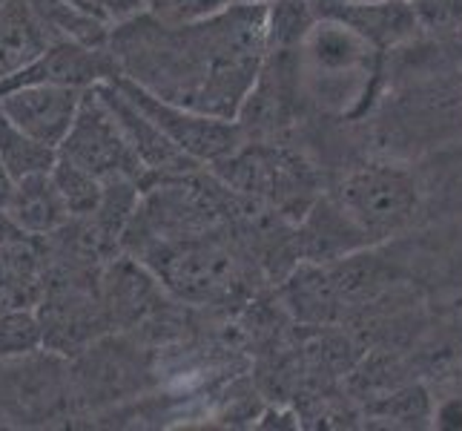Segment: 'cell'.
Here are the masks:
<instances>
[{"mask_svg": "<svg viewBox=\"0 0 462 431\" xmlns=\"http://www.w3.org/2000/svg\"><path fill=\"white\" fill-rule=\"evenodd\" d=\"M4 4H6V0H0V6H4Z\"/></svg>", "mask_w": 462, "mask_h": 431, "instance_id": "cell-23", "label": "cell"}, {"mask_svg": "<svg viewBox=\"0 0 462 431\" xmlns=\"http://www.w3.org/2000/svg\"><path fill=\"white\" fill-rule=\"evenodd\" d=\"M43 345V323L29 305L0 311V360L26 357Z\"/></svg>", "mask_w": 462, "mask_h": 431, "instance_id": "cell-16", "label": "cell"}, {"mask_svg": "<svg viewBox=\"0 0 462 431\" xmlns=\"http://www.w3.org/2000/svg\"><path fill=\"white\" fill-rule=\"evenodd\" d=\"M58 158V150L29 138L21 126H14L0 109V162H4L12 182H21L26 175L50 173Z\"/></svg>", "mask_w": 462, "mask_h": 431, "instance_id": "cell-13", "label": "cell"}, {"mask_svg": "<svg viewBox=\"0 0 462 431\" xmlns=\"http://www.w3.org/2000/svg\"><path fill=\"white\" fill-rule=\"evenodd\" d=\"M58 155L69 158L78 167L92 173L104 184L109 182H135L144 179V164L133 150L121 121L101 98L98 89H87L78 116L69 126L67 138L60 141Z\"/></svg>", "mask_w": 462, "mask_h": 431, "instance_id": "cell-3", "label": "cell"}, {"mask_svg": "<svg viewBox=\"0 0 462 431\" xmlns=\"http://www.w3.org/2000/svg\"><path fill=\"white\" fill-rule=\"evenodd\" d=\"M52 41L60 38L52 35L26 0H6L0 6V84L35 61Z\"/></svg>", "mask_w": 462, "mask_h": 431, "instance_id": "cell-12", "label": "cell"}, {"mask_svg": "<svg viewBox=\"0 0 462 431\" xmlns=\"http://www.w3.org/2000/svg\"><path fill=\"white\" fill-rule=\"evenodd\" d=\"M84 92L60 84H14L0 89V109L29 138L58 150L78 116Z\"/></svg>", "mask_w": 462, "mask_h": 431, "instance_id": "cell-7", "label": "cell"}, {"mask_svg": "<svg viewBox=\"0 0 462 431\" xmlns=\"http://www.w3.org/2000/svg\"><path fill=\"white\" fill-rule=\"evenodd\" d=\"M12 187H14L12 175L6 173L4 162H0V213L6 211V204H9V199H12Z\"/></svg>", "mask_w": 462, "mask_h": 431, "instance_id": "cell-21", "label": "cell"}, {"mask_svg": "<svg viewBox=\"0 0 462 431\" xmlns=\"http://www.w3.org/2000/svg\"><path fill=\"white\" fill-rule=\"evenodd\" d=\"M337 201L374 239L402 230L420 207V184L413 173L396 164H365L345 175Z\"/></svg>", "mask_w": 462, "mask_h": 431, "instance_id": "cell-4", "label": "cell"}, {"mask_svg": "<svg viewBox=\"0 0 462 431\" xmlns=\"http://www.w3.org/2000/svg\"><path fill=\"white\" fill-rule=\"evenodd\" d=\"M434 423H437V428H462V400L459 397H451V400L437 406Z\"/></svg>", "mask_w": 462, "mask_h": 431, "instance_id": "cell-20", "label": "cell"}, {"mask_svg": "<svg viewBox=\"0 0 462 431\" xmlns=\"http://www.w3.org/2000/svg\"><path fill=\"white\" fill-rule=\"evenodd\" d=\"M301 216L305 219L296 230V248L305 262L322 265L347 259L350 253L371 245V236L345 213V207L337 199H319Z\"/></svg>", "mask_w": 462, "mask_h": 431, "instance_id": "cell-9", "label": "cell"}, {"mask_svg": "<svg viewBox=\"0 0 462 431\" xmlns=\"http://www.w3.org/2000/svg\"><path fill=\"white\" fill-rule=\"evenodd\" d=\"M109 50L124 78L162 101L236 121L270 55L267 4L238 0L189 23L144 12L109 32Z\"/></svg>", "mask_w": 462, "mask_h": 431, "instance_id": "cell-1", "label": "cell"}, {"mask_svg": "<svg viewBox=\"0 0 462 431\" xmlns=\"http://www.w3.org/2000/svg\"><path fill=\"white\" fill-rule=\"evenodd\" d=\"M328 4H337V6H362V4H376V0H328Z\"/></svg>", "mask_w": 462, "mask_h": 431, "instance_id": "cell-22", "label": "cell"}, {"mask_svg": "<svg viewBox=\"0 0 462 431\" xmlns=\"http://www.w3.org/2000/svg\"><path fill=\"white\" fill-rule=\"evenodd\" d=\"M288 308L301 319H328L337 308V285L319 262H308L288 279Z\"/></svg>", "mask_w": 462, "mask_h": 431, "instance_id": "cell-14", "label": "cell"}, {"mask_svg": "<svg viewBox=\"0 0 462 431\" xmlns=\"http://www.w3.org/2000/svg\"><path fill=\"white\" fill-rule=\"evenodd\" d=\"M322 6L325 9L319 14H328V18L347 23L365 41L374 43L379 52L411 41L420 32L411 0H376V4H362V6H337L322 0Z\"/></svg>", "mask_w": 462, "mask_h": 431, "instance_id": "cell-10", "label": "cell"}, {"mask_svg": "<svg viewBox=\"0 0 462 431\" xmlns=\"http://www.w3.org/2000/svg\"><path fill=\"white\" fill-rule=\"evenodd\" d=\"M113 84L175 144V147L184 150L189 158H196L199 164L225 162V158H230L245 144V130L238 121L193 113V109H184L179 104L162 101L158 95L133 84L130 78H124V75H116Z\"/></svg>", "mask_w": 462, "mask_h": 431, "instance_id": "cell-5", "label": "cell"}, {"mask_svg": "<svg viewBox=\"0 0 462 431\" xmlns=\"http://www.w3.org/2000/svg\"><path fill=\"white\" fill-rule=\"evenodd\" d=\"M4 213L26 236H52L72 221L50 173L26 175V179L14 182Z\"/></svg>", "mask_w": 462, "mask_h": 431, "instance_id": "cell-11", "label": "cell"}, {"mask_svg": "<svg viewBox=\"0 0 462 431\" xmlns=\"http://www.w3.org/2000/svg\"><path fill=\"white\" fill-rule=\"evenodd\" d=\"M238 0H147V14L164 23H189L210 18Z\"/></svg>", "mask_w": 462, "mask_h": 431, "instance_id": "cell-17", "label": "cell"}, {"mask_svg": "<svg viewBox=\"0 0 462 431\" xmlns=\"http://www.w3.org/2000/svg\"><path fill=\"white\" fill-rule=\"evenodd\" d=\"M301 75L319 104L337 113H350V107L365 101L371 92L379 50L365 41L347 23L316 14V21L299 41Z\"/></svg>", "mask_w": 462, "mask_h": 431, "instance_id": "cell-2", "label": "cell"}, {"mask_svg": "<svg viewBox=\"0 0 462 431\" xmlns=\"http://www.w3.org/2000/svg\"><path fill=\"white\" fill-rule=\"evenodd\" d=\"M155 274L189 302H216L238 285L233 253L210 239H175L150 250Z\"/></svg>", "mask_w": 462, "mask_h": 431, "instance_id": "cell-6", "label": "cell"}, {"mask_svg": "<svg viewBox=\"0 0 462 431\" xmlns=\"http://www.w3.org/2000/svg\"><path fill=\"white\" fill-rule=\"evenodd\" d=\"M420 32L448 35L462 29V0H411Z\"/></svg>", "mask_w": 462, "mask_h": 431, "instance_id": "cell-18", "label": "cell"}, {"mask_svg": "<svg viewBox=\"0 0 462 431\" xmlns=\"http://www.w3.org/2000/svg\"><path fill=\"white\" fill-rule=\"evenodd\" d=\"M67 4L95 21H101L109 29H116L147 12V0H67Z\"/></svg>", "mask_w": 462, "mask_h": 431, "instance_id": "cell-19", "label": "cell"}, {"mask_svg": "<svg viewBox=\"0 0 462 431\" xmlns=\"http://www.w3.org/2000/svg\"><path fill=\"white\" fill-rule=\"evenodd\" d=\"M50 175H52V182H55L58 193H60L63 204H67V211H69L72 219L92 216L101 207L106 184L101 179H95V175L87 173L84 167H78L75 162H69V158L58 155Z\"/></svg>", "mask_w": 462, "mask_h": 431, "instance_id": "cell-15", "label": "cell"}, {"mask_svg": "<svg viewBox=\"0 0 462 431\" xmlns=\"http://www.w3.org/2000/svg\"><path fill=\"white\" fill-rule=\"evenodd\" d=\"M116 75H121L118 61L113 50L106 46H89L81 41L60 38L52 41L46 50L26 63L23 70L9 75L4 87L14 84H60V87H75V89H92L104 81H113Z\"/></svg>", "mask_w": 462, "mask_h": 431, "instance_id": "cell-8", "label": "cell"}]
</instances>
